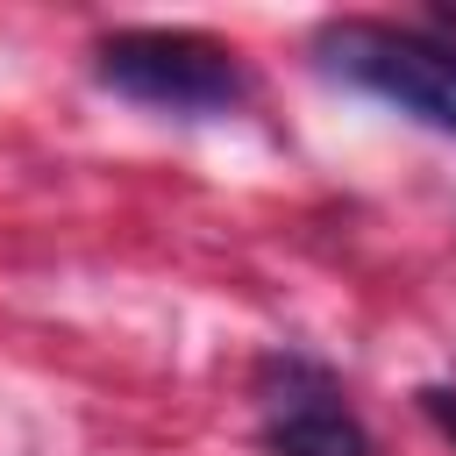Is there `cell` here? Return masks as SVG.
I'll return each mask as SVG.
<instances>
[{
	"label": "cell",
	"instance_id": "cell-1",
	"mask_svg": "<svg viewBox=\"0 0 456 456\" xmlns=\"http://www.w3.org/2000/svg\"><path fill=\"white\" fill-rule=\"evenodd\" d=\"M93 78L157 114H228L249 93V71L228 43L200 28H114L93 43Z\"/></svg>",
	"mask_w": 456,
	"mask_h": 456
},
{
	"label": "cell",
	"instance_id": "cell-2",
	"mask_svg": "<svg viewBox=\"0 0 456 456\" xmlns=\"http://www.w3.org/2000/svg\"><path fill=\"white\" fill-rule=\"evenodd\" d=\"M328 71L378 93L385 107L413 114L420 128L456 135V43L435 28H392V21H328L321 28Z\"/></svg>",
	"mask_w": 456,
	"mask_h": 456
},
{
	"label": "cell",
	"instance_id": "cell-3",
	"mask_svg": "<svg viewBox=\"0 0 456 456\" xmlns=\"http://www.w3.org/2000/svg\"><path fill=\"white\" fill-rule=\"evenodd\" d=\"M256 392H264V420H256L264 456H378L370 428L356 420V406L342 399V385L321 363L271 356Z\"/></svg>",
	"mask_w": 456,
	"mask_h": 456
},
{
	"label": "cell",
	"instance_id": "cell-4",
	"mask_svg": "<svg viewBox=\"0 0 456 456\" xmlns=\"http://www.w3.org/2000/svg\"><path fill=\"white\" fill-rule=\"evenodd\" d=\"M420 413L456 442V385H420Z\"/></svg>",
	"mask_w": 456,
	"mask_h": 456
}]
</instances>
